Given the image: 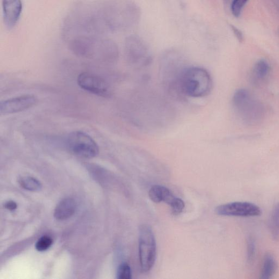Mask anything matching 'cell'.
Here are the masks:
<instances>
[{
	"label": "cell",
	"instance_id": "cell-1",
	"mask_svg": "<svg viewBox=\"0 0 279 279\" xmlns=\"http://www.w3.org/2000/svg\"><path fill=\"white\" fill-rule=\"evenodd\" d=\"M104 37L80 36L68 40L70 49L76 55L114 61L119 56L116 43Z\"/></svg>",
	"mask_w": 279,
	"mask_h": 279
},
{
	"label": "cell",
	"instance_id": "cell-2",
	"mask_svg": "<svg viewBox=\"0 0 279 279\" xmlns=\"http://www.w3.org/2000/svg\"><path fill=\"white\" fill-rule=\"evenodd\" d=\"M106 6L112 32L126 31L141 19V9L130 0H110Z\"/></svg>",
	"mask_w": 279,
	"mask_h": 279
},
{
	"label": "cell",
	"instance_id": "cell-3",
	"mask_svg": "<svg viewBox=\"0 0 279 279\" xmlns=\"http://www.w3.org/2000/svg\"><path fill=\"white\" fill-rule=\"evenodd\" d=\"M212 87V79L206 69L197 66H187L183 70L179 83L182 96L204 97L210 93Z\"/></svg>",
	"mask_w": 279,
	"mask_h": 279
},
{
	"label": "cell",
	"instance_id": "cell-4",
	"mask_svg": "<svg viewBox=\"0 0 279 279\" xmlns=\"http://www.w3.org/2000/svg\"><path fill=\"white\" fill-rule=\"evenodd\" d=\"M232 104L241 121L249 126L260 123L265 117V107L246 89H239L234 93Z\"/></svg>",
	"mask_w": 279,
	"mask_h": 279
},
{
	"label": "cell",
	"instance_id": "cell-5",
	"mask_svg": "<svg viewBox=\"0 0 279 279\" xmlns=\"http://www.w3.org/2000/svg\"><path fill=\"white\" fill-rule=\"evenodd\" d=\"M187 67L181 54L174 50L168 51L161 58L160 73L161 81L168 92L181 97L179 83L182 73Z\"/></svg>",
	"mask_w": 279,
	"mask_h": 279
},
{
	"label": "cell",
	"instance_id": "cell-6",
	"mask_svg": "<svg viewBox=\"0 0 279 279\" xmlns=\"http://www.w3.org/2000/svg\"><path fill=\"white\" fill-rule=\"evenodd\" d=\"M138 255L142 270L143 272H148L156 262L157 246L155 234L148 224L139 227Z\"/></svg>",
	"mask_w": 279,
	"mask_h": 279
},
{
	"label": "cell",
	"instance_id": "cell-7",
	"mask_svg": "<svg viewBox=\"0 0 279 279\" xmlns=\"http://www.w3.org/2000/svg\"><path fill=\"white\" fill-rule=\"evenodd\" d=\"M124 51L128 63L136 69L148 67L152 63V55L149 47L137 35H131L126 39Z\"/></svg>",
	"mask_w": 279,
	"mask_h": 279
},
{
	"label": "cell",
	"instance_id": "cell-8",
	"mask_svg": "<svg viewBox=\"0 0 279 279\" xmlns=\"http://www.w3.org/2000/svg\"><path fill=\"white\" fill-rule=\"evenodd\" d=\"M69 150L76 156L91 159L97 157L99 152L98 144L89 134L75 131L69 134L67 140Z\"/></svg>",
	"mask_w": 279,
	"mask_h": 279
},
{
	"label": "cell",
	"instance_id": "cell-9",
	"mask_svg": "<svg viewBox=\"0 0 279 279\" xmlns=\"http://www.w3.org/2000/svg\"><path fill=\"white\" fill-rule=\"evenodd\" d=\"M218 215L229 217H255L261 215V208L247 202H234L219 205L216 208Z\"/></svg>",
	"mask_w": 279,
	"mask_h": 279
},
{
	"label": "cell",
	"instance_id": "cell-10",
	"mask_svg": "<svg viewBox=\"0 0 279 279\" xmlns=\"http://www.w3.org/2000/svg\"><path fill=\"white\" fill-rule=\"evenodd\" d=\"M77 83L84 90L98 96L108 97L112 94L111 88L103 79L90 73H82L77 78Z\"/></svg>",
	"mask_w": 279,
	"mask_h": 279
},
{
	"label": "cell",
	"instance_id": "cell-11",
	"mask_svg": "<svg viewBox=\"0 0 279 279\" xmlns=\"http://www.w3.org/2000/svg\"><path fill=\"white\" fill-rule=\"evenodd\" d=\"M38 98L32 94H24L0 102L1 115L13 114L31 108L38 102Z\"/></svg>",
	"mask_w": 279,
	"mask_h": 279
},
{
	"label": "cell",
	"instance_id": "cell-12",
	"mask_svg": "<svg viewBox=\"0 0 279 279\" xmlns=\"http://www.w3.org/2000/svg\"><path fill=\"white\" fill-rule=\"evenodd\" d=\"M4 21L6 27L11 29L16 25L23 11L21 0H3Z\"/></svg>",
	"mask_w": 279,
	"mask_h": 279
},
{
	"label": "cell",
	"instance_id": "cell-13",
	"mask_svg": "<svg viewBox=\"0 0 279 279\" xmlns=\"http://www.w3.org/2000/svg\"><path fill=\"white\" fill-rule=\"evenodd\" d=\"M149 197L154 202H164L170 205L176 197L168 188L159 185L152 186L149 191Z\"/></svg>",
	"mask_w": 279,
	"mask_h": 279
},
{
	"label": "cell",
	"instance_id": "cell-14",
	"mask_svg": "<svg viewBox=\"0 0 279 279\" xmlns=\"http://www.w3.org/2000/svg\"><path fill=\"white\" fill-rule=\"evenodd\" d=\"M77 207V203L74 200L71 198L64 199L57 205L54 212V217L56 219L61 220L68 219L74 215Z\"/></svg>",
	"mask_w": 279,
	"mask_h": 279
},
{
	"label": "cell",
	"instance_id": "cell-15",
	"mask_svg": "<svg viewBox=\"0 0 279 279\" xmlns=\"http://www.w3.org/2000/svg\"><path fill=\"white\" fill-rule=\"evenodd\" d=\"M277 263L274 256L270 253H267L264 256L260 277L262 279H269L275 273Z\"/></svg>",
	"mask_w": 279,
	"mask_h": 279
},
{
	"label": "cell",
	"instance_id": "cell-16",
	"mask_svg": "<svg viewBox=\"0 0 279 279\" xmlns=\"http://www.w3.org/2000/svg\"><path fill=\"white\" fill-rule=\"evenodd\" d=\"M270 67L269 64L264 60H261L256 62L253 68V77L256 81H263L269 75Z\"/></svg>",
	"mask_w": 279,
	"mask_h": 279
},
{
	"label": "cell",
	"instance_id": "cell-17",
	"mask_svg": "<svg viewBox=\"0 0 279 279\" xmlns=\"http://www.w3.org/2000/svg\"><path fill=\"white\" fill-rule=\"evenodd\" d=\"M269 227L271 236L275 240L279 241V203L271 215Z\"/></svg>",
	"mask_w": 279,
	"mask_h": 279
},
{
	"label": "cell",
	"instance_id": "cell-18",
	"mask_svg": "<svg viewBox=\"0 0 279 279\" xmlns=\"http://www.w3.org/2000/svg\"><path fill=\"white\" fill-rule=\"evenodd\" d=\"M19 184L24 189L31 191V192H39L42 188L41 182L31 177H24L20 179Z\"/></svg>",
	"mask_w": 279,
	"mask_h": 279
},
{
	"label": "cell",
	"instance_id": "cell-19",
	"mask_svg": "<svg viewBox=\"0 0 279 279\" xmlns=\"http://www.w3.org/2000/svg\"><path fill=\"white\" fill-rule=\"evenodd\" d=\"M52 238L49 236H43L37 242L36 249L39 252L47 251L53 245Z\"/></svg>",
	"mask_w": 279,
	"mask_h": 279
},
{
	"label": "cell",
	"instance_id": "cell-20",
	"mask_svg": "<svg viewBox=\"0 0 279 279\" xmlns=\"http://www.w3.org/2000/svg\"><path fill=\"white\" fill-rule=\"evenodd\" d=\"M131 271L128 264L123 263L117 270V278L119 279H131Z\"/></svg>",
	"mask_w": 279,
	"mask_h": 279
},
{
	"label": "cell",
	"instance_id": "cell-21",
	"mask_svg": "<svg viewBox=\"0 0 279 279\" xmlns=\"http://www.w3.org/2000/svg\"><path fill=\"white\" fill-rule=\"evenodd\" d=\"M255 256V244L254 239L250 237L247 243V261L249 264H252L254 261Z\"/></svg>",
	"mask_w": 279,
	"mask_h": 279
},
{
	"label": "cell",
	"instance_id": "cell-22",
	"mask_svg": "<svg viewBox=\"0 0 279 279\" xmlns=\"http://www.w3.org/2000/svg\"><path fill=\"white\" fill-rule=\"evenodd\" d=\"M247 2L248 0H233L231 5V11L234 17L240 16L242 9Z\"/></svg>",
	"mask_w": 279,
	"mask_h": 279
},
{
	"label": "cell",
	"instance_id": "cell-23",
	"mask_svg": "<svg viewBox=\"0 0 279 279\" xmlns=\"http://www.w3.org/2000/svg\"><path fill=\"white\" fill-rule=\"evenodd\" d=\"M170 206L171 208L172 214L174 215L177 216L180 215L184 209L185 205L184 202L180 199V198L176 197Z\"/></svg>",
	"mask_w": 279,
	"mask_h": 279
},
{
	"label": "cell",
	"instance_id": "cell-24",
	"mask_svg": "<svg viewBox=\"0 0 279 279\" xmlns=\"http://www.w3.org/2000/svg\"><path fill=\"white\" fill-rule=\"evenodd\" d=\"M5 207L10 211H15L17 208V203L13 201H9L5 203Z\"/></svg>",
	"mask_w": 279,
	"mask_h": 279
},
{
	"label": "cell",
	"instance_id": "cell-25",
	"mask_svg": "<svg viewBox=\"0 0 279 279\" xmlns=\"http://www.w3.org/2000/svg\"><path fill=\"white\" fill-rule=\"evenodd\" d=\"M231 27L232 28V30L235 34V36H236V38L239 41H243V34L241 32L240 30H238V29L234 27V26L231 25Z\"/></svg>",
	"mask_w": 279,
	"mask_h": 279
}]
</instances>
